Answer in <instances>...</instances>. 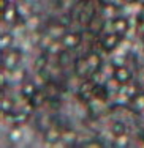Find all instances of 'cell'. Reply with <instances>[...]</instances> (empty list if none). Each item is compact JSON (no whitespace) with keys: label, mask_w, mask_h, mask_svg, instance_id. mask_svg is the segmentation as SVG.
<instances>
[{"label":"cell","mask_w":144,"mask_h":148,"mask_svg":"<svg viewBox=\"0 0 144 148\" xmlns=\"http://www.w3.org/2000/svg\"><path fill=\"white\" fill-rule=\"evenodd\" d=\"M114 80L119 84H125L127 80H130V73L128 69H125L124 66H117V68L114 69Z\"/></svg>","instance_id":"6da1fadb"},{"label":"cell","mask_w":144,"mask_h":148,"mask_svg":"<svg viewBox=\"0 0 144 148\" xmlns=\"http://www.w3.org/2000/svg\"><path fill=\"white\" fill-rule=\"evenodd\" d=\"M62 44L68 49H73L79 44V36L75 33H66V35H64V38H62Z\"/></svg>","instance_id":"7a4b0ae2"},{"label":"cell","mask_w":144,"mask_h":148,"mask_svg":"<svg viewBox=\"0 0 144 148\" xmlns=\"http://www.w3.org/2000/svg\"><path fill=\"white\" fill-rule=\"evenodd\" d=\"M112 29L117 35H125V32L128 30V22L125 19H122V17H117V19L112 22Z\"/></svg>","instance_id":"3957f363"},{"label":"cell","mask_w":144,"mask_h":148,"mask_svg":"<svg viewBox=\"0 0 144 148\" xmlns=\"http://www.w3.org/2000/svg\"><path fill=\"white\" fill-rule=\"evenodd\" d=\"M87 63H89L90 69H98L100 65H101V60H100V57H98L97 54H90L89 57H87Z\"/></svg>","instance_id":"277c9868"},{"label":"cell","mask_w":144,"mask_h":148,"mask_svg":"<svg viewBox=\"0 0 144 148\" xmlns=\"http://www.w3.org/2000/svg\"><path fill=\"white\" fill-rule=\"evenodd\" d=\"M117 41H119V36L117 35H108L106 38H105V47L106 49H112V47H116V44H117Z\"/></svg>","instance_id":"5b68a950"},{"label":"cell","mask_w":144,"mask_h":148,"mask_svg":"<svg viewBox=\"0 0 144 148\" xmlns=\"http://www.w3.org/2000/svg\"><path fill=\"white\" fill-rule=\"evenodd\" d=\"M16 62H19V55H17L16 52H13V54H10L8 57H6V68H8V69L15 68Z\"/></svg>","instance_id":"8992f818"},{"label":"cell","mask_w":144,"mask_h":148,"mask_svg":"<svg viewBox=\"0 0 144 148\" xmlns=\"http://www.w3.org/2000/svg\"><path fill=\"white\" fill-rule=\"evenodd\" d=\"M35 87H37V85H35L33 82H30V84H26V85L22 87V93L26 95L27 98H32L33 95H35Z\"/></svg>","instance_id":"52a82bcc"},{"label":"cell","mask_w":144,"mask_h":148,"mask_svg":"<svg viewBox=\"0 0 144 148\" xmlns=\"http://www.w3.org/2000/svg\"><path fill=\"white\" fill-rule=\"evenodd\" d=\"M17 11H15V8H8L3 11V21H6V22H13V19H15V14Z\"/></svg>","instance_id":"ba28073f"},{"label":"cell","mask_w":144,"mask_h":148,"mask_svg":"<svg viewBox=\"0 0 144 148\" xmlns=\"http://www.w3.org/2000/svg\"><path fill=\"white\" fill-rule=\"evenodd\" d=\"M125 145H128V137L125 136V132L119 134V136L116 137V147H125Z\"/></svg>","instance_id":"9c48e42d"},{"label":"cell","mask_w":144,"mask_h":148,"mask_svg":"<svg viewBox=\"0 0 144 148\" xmlns=\"http://www.w3.org/2000/svg\"><path fill=\"white\" fill-rule=\"evenodd\" d=\"M11 41H13L11 35H3L2 40H0V46H2V49H8L10 44H11Z\"/></svg>","instance_id":"30bf717a"},{"label":"cell","mask_w":144,"mask_h":148,"mask_svg":"<svg viewBox=\"0 0 144 148\" xmlns=\"http://www.w3.org/2000/svg\"><path fill=\"white\" fill-rule=\"evenodd\" d=\"M21 137H22V131H21L19 128H15L11 132H10V139H11L13 142H17V140H21Z\"/></svg>","instance_id":"8fae6325"},{"label":"cell","mask_w":144,"mask_h":148,"mask_svg":"<svg viewBox=\"0 0 144 148\" xmlns=\"http://www.w3.org/2000/svg\"><path fill=\"white\" fill-rule=\"evenodd\" d=\"M16 10H17V14H19V16H24V17L29 16V6L24 5V3H19Z\"/></svg>","instance_id":"7c38bea8"},{"label":"cell","mask_w":144,"mask_h":148,"mask_svg":"<svg viewBox=\"0 0 144 148\" xmlns=\"http://www.w3.org/2000/svg\"><path fill=\"white\" fill-rule=\"evenodd\" d=\"M112 132H114L116 136H119V134H124V132H125V126L122 125V123H114V125H112Z\"/></svg>","instance_id":"4fadbf2b"},{"label":"cell","mask_w":144,"mask_h":148,"mask_svg":"<svg viewBox=\"0 0 144 148\" xmlns=\"http://www.w3.org/2000/svg\"><path fill=\"white\" fill-rule=\"evenodd\" d=\"M133 104H135L136 109H144V96H138L133 99Z\"/></svg>","instance_id":"5bb4252c"},{"label":"cell","mask_w":144,"mask_h":148,"mask_svg":"<svg viewBox=\"0 0 144 148\" xmlns=\"http://www.w3.org/2000/svg\"><path fill=\"white\" fill-rule=\"evenodd\" d=\"M11 101L10 99H2V110L3 112H10L11 110Z\"/></svg>","instance_id":"9a60e30c"},{"label":"cell","mask_w":144,"mask_h":148,"mask_svg":"<svg viewBox=\"0 0 144 148\" xmlns=\"http://www.w3.org/2000/svg\"><path fill=\"white\" fill-rule=\"evenodd\" d=\"M59 139H62L59 132H55V131H49L48 132V140H59Z\"/></svg>","instance_id":"2e32d148"},{"label":"cell","mask_w":144,"mask_h":148,"mask_svg":"<svg viewBox=\"0 0 144 148\" xmlns=\"http://www.w3.org/2000/svg\"><path fill=\"white\" fill-rule=\"evenodd\" d=\"M37 25H38V17L29 19V22H27V29H37Z\"/></svg>","instance_id":"e0dca14e"},{"label":"cell","mask_w":144,"mask_h":148,"mask_svg":"<svg viewBox=\"0 0 144 148\" xmlns=\"http://www.w3.org/2000/svg\"><path fill=\"white\" fill-rule=\"evenodd\" d=\"M62 139H64L65 142H70V140L75 139V132H65L64 136H62Z\"/></svg>","instance_id":"ac0fdd59"},{"label":"cell","mask_w":144,"mask_h":148,"mask_svg":"<svg viewBox=\"0 0 144 148\" xmlns=\"http://www.w3.org/2000/svg\"><path fill=\"white\" fill-rule=\"evenodd\" d=\"M59 47H60V44H59V43H52L51 46H49V52L55 54V52H59Z\"/></svg>","instance_id":"d6986e66"},{"label":"cell","mask_w":144,"mask_h":148,"mask_svg":"<svg viewBox=\"0 0 144 148\" xmlns=\"http://www.w3.org/2000/svg\"><path fill=\"white\" fill-rule=\"evenodd\" d=\"M124 93L128 95V96H132V95L136 93V88H135V87H127V88H124Z\"/></svg>","instance_id":"ffe728a7"},{"label":"cell","mask_w":144,"mask_h":148,"mask_svg":"<svg viewBox=\"0 0 144 148\" xmlns=\"http://www.w3.org/2000/svg\"><path fill=\"white\" fill-rule=\"evenodd\" d=\"M41 66H43V58H38L37 63H35V69H37V71H40Z\"/></svg>","instance_id":"44dd1931"},{"label":"cell","mask_w":144,"mask_h":148,"mask_svg":"<svg viewBox=\"0 0 144 148\" xmlns=\"http://www.w3.org/2000/svg\"><path fill=\"white\" fill-rule=\"evenodd\" d=\"M0 5H2V13H3V11H5V10H6L5 6L8 5V3H6V0H0Z\"/></svg>","instance_id":"7402d4cb"},{"label":"cell","mask_w":144,"mask_h":148,"mask_svg":"<svg viewBox=\"0 0 144 148\" xmlns=\"http://www.w3.org/2000/svg\"><path fill=\"white\" fill-rule=\"evenodd\" d=\"M141 30L144 32V22H143V25H141Z\"/></svg>","instance_id":"603a6c76"},{"label":"cell","mask_w":144,"mask_h":148,"mask_svg":"<svg viewBox=\"0 0 144 148\" xmlns=\"http://www.w3.org/2000/svg\"><path fill=\"white\" fill-rule=\"evenodd\" d=\"M125 2H128V3H130V2H135V0H125Z\"/></svg>","instance_id":"cb8c5ba5"}]
</instances>
